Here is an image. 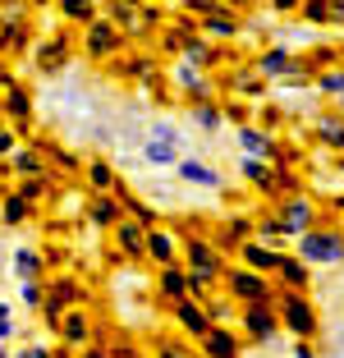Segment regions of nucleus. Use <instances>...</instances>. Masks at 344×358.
Segmentation results:
<instances>
[{"label": "nucleus", "instance_id": "nucleus-1", "mask_svg": "<svg viewBox=\"0 0 344 358\" xmlns=\"http://www.w3.org/2000/svg\"><path fill=\"white\" fill-rule=\"evenodd\" d=\"M179 170H184V179H193V184H207V189H216V184H220V175H216V170L198 166V161H184Z\"/></svg>", "mask_w": 344, "mask_h": 358}, {"label": "nucleus", "instance_id": "nucleus-2", "mask_svg": "<svg viewBox=\"0 0 344 358\" xmlns=\"http://www.w3.org/2000/svg\"><path fill=\"white\" fill-rule=\"evenodd\" d=\"M143 157L152 161V166H175V148H170V143H157V138L147 143V152H143Z\"/></svg>", "mask_w": 344, "mask_h": 358}, {"label": "nucleus", "instance_id": "nucleus-3", "mask_svg": "<svg viewBox=\"0 0 344 358\" xmlns=\"http://www.w3.org/2000/svg\"><path fill=\"white\" fill-rule=\"evenodd\" d=\"M303 253L308 257H340V243L335 239H303Z\"/></svg>", "mask_w": 344, "mask_h": 358}]
</instances>
